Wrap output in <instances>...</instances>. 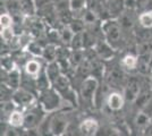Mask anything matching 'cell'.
<instances>
[{
    "mask_svg": "<svg viewBox=\"0 0 152 136\" xmlns=\"http://www.w3.org/2000/svg\"><path fill=\"white\" fill-rule=\"evenodd\" d=\"M100 26H101L103 39L108 41L115 49H117L123 41V32H124V28L121 27L119 20L117 18H108L102 20Z\"/></svg>",
    "mask_w": 152,
    "mask_h": 136,
    "instance_id": "1",
    "label": "cell"
},
{
    "mask_svg": "<svg viewBox=\"0 0 152 136\" xmlns=\"http://www.w3.org/2000/svg\"><path fill=\"white\" fill-rule=\"evenodd\" d=\"M69 126V117L66 110H57L51 112L49 119L47 121L45 134L53 136L64 135Z\"/></svg>",
    "mask_w": 152,
    "mask_h": 136,
    "instance_id": "2",
    "label": "cell"
},
{
    "mask_svg": "<svg viewBox=\"0 0 152 136\" xmlns=\"http://www.w3.org/2000/svg\"><path fill=\"white\" fill-rule=\"evenodd\" d=\"M63 100V97L52 86L39 92L38 102L47 113H51V112L60 110Z\"/></svg>",
    "mask_w": 152,
    "mask_h": 136,
    "instance_id": "3",
    "label": "cell"
},
{
    "mask_svg": "<svg viewBox=\"0 0 152 136\" xmlns=\"http://www.w3.org/2000/svg\"><path fill=\"white\" fill-rule=\"evenodd\" d=\"M47 112L40 105L39 102L24 110V127L23 129H38L39 126L45 121Z\"/></svg>",
    "mask_w": 152,
    "mask_h": 136,
    "instance_id": "4",
    "label": "cell"
},
{
    "mask_svg": "<svg viewBox=\"0 0 152 136\" xmlns=\"http://www.w3.org/2000/svg\"><path fill=\"white\" fill-rule=\"evenodd\" d=\"M51 85H52V87L63 97L64 100H66V101L69 102L70 104H75L76 100H77V97H76L75 91L73 90L70 78L67 74L61 73V74L53 81V83Z\"/></svg>",
    "mask_w": 152,
    "mask_h": 136,
    "instance_id": "5",
    "label": "cell"
},
{
    "mask_svg": "<svg viewBox=\"0 0 152 136\" xmlns=\"http://www.w3.org/2000/svg\"><path fill=\"white\" fill-rule=\"evenodd\" d=\"M98 90H99V79L93 75H89L83 78L82 83L80 85V97L85 102L94 104Z\"/></svg>",
    "mask_w": 152,
    "mask_h": 136,
    "instance_id": "6",
    "label": "cell"
},
{
    "mask_svg": "<svg viewBox=\"0 0 152 136\" xmlns=\"http://www.w3.org/2000/svg\"><path fill=\"white\" fill-rule=\"evenodd\" d=\"M12 100L17 108L22 110H26L27 108H30L38 102V97L34 94V92L26 90L24 87H19L13 92Z\"/></svg>",
    "mask_w": 152,
    "mask_h": 136,
    "instance_id": "7",
    "label": "cell"
},
{
    "mask_svg": "<svg viewBox=\"0 0 152 136\" xmlns=\"http://www.w3.org/2000/svg\"><path fill=\"white\" fill-rule=\"evenodd\" d=\"M127 79L128 78H126V76H125V69L121 65L113 66L106 73L107 84L113 89H121V87L124 90V87L127 83Z\"/></svg>",
    "mask_w": 152,
    "mask_h": 136,
    "instance_id": "8",
    "label": "cell"
},
{
    "mask_svg": "<svg viewBox=\"0 0 152 136\" xmlns=\"http://www.w3.org/2000/svg\"><path fill=\"white\" fill-rule=\"evenodd\" d=\"M95 55L98 58H100L103 61H110L113 60L116 53V49L104 39L99 40L98 43L93 48Z\"/></svg>",
    "mask_w": 152,
    "mask_h": 136,
    "instance_id": "9",
    "label": "cell"
},
{
    "mask_svg": "<svg viewBox=\"0 0 152 136\" xmlns=\"http://www.w3.org/2000/svg\"><path fill=\"white\" fill-rule=\"evenodd\" d=\"M141 92L142 89H141V82L139 79L136 77L128 78L123 92L127 102H135Z\"/></svg>",
    "mask_w": 152,
    "mask_h": 136,
    "instance_id": "10",
    "label": "cell"
},
{
    "mask_svg": "<svg viewBox=\"0 0 152 136\" xmlns=\"http://www.w3.org/2000/svg\"><path fill=\"white\" fill-rule=\"evenodd\" d=\"M126 102V99L124 97V93L119 91H111L108 94L106 99V104L110 111H119L124 108Z\"/></svg>",
    "mask_w": 152,
    "mask_h": 136,
    "instance_id": "11",
    "label": "cell"
},
{
    "mask_svg": "<svg viewBox=\"0 0 152 136\" xmlns=\"http://www.w3.org/2000/svg\"><path fill=\"white\" fill-rule=\"evenodd\" d=\"M78 129H80L82 135H85V136L98 135L99 129H100V125H99L96 119L92 118V117H88V118L83 119L82 121L80 123Z\"/></svg>",
    "mask_w": 152,
    "mask_h": 136,
    "instance_id": "12",
    "label": "cell"
},
{
    "mask_svg": "<svg viewBox=\"0 0 152 136\" xmlns=\"http://www.w3.org/2000/svg\"><path fill=\"white\" fill-rule=\"evenodd\" d=\"M22 81H23V76H22L20 67L16 66V67H14L12 71H8L6 79H5V82H2L1 84H6L7 86H9L12 90L15 91L20 87Z\"/></svg>",
    "mask_w": 152,
    "mask_h": 136,
    "instance_id": "13",
    "label": "cell"
},
{
    "mask_svg": "<svg viewBox=\"0 0 152 136\" xmlns=\"http://www.w3.org/2000/svg\"><path fill=\"white\" fill-rule=\"evenodd\" d=\"M24 71L27 76L33 78H37L43 71V66H42V63L41 60L38 58V57H31L26 61V64L24 65Z\"/></svg>",
    "mask_w": 152,
    "mask_h": 136,
    "instance_id": "14",
    "label": "cell"
},
{
    "mask_svg": "<svg viewBox=\"0 0 152 136\" xmlns=\"http://www.w3.org/2000/svg\"><path fill=\"white\" fill-rule=\"evenodd\" d=\"M107 8L110 18H118L126 10L125 0H107Z\"/></svg>",
    "mask_w": 152,
    "mask_h": 136,
    "instance_id": "15",
    "label": "cell"
},
{
    "mask_svg": "<svg viewBox=\"0 0 152 136\" xmlns=\"http://www.w3.org/2000/svg\"><path fill=\"white\" fill-rule=\"evenodd\" d=\"M137 71L141 75H149L150 71V65H151V53H142V55H137Z\"/></svg>",
    "mask_w": 152,
    "mask_h": 136,
    "instance_id": "16",
    "label": "cell"
},
{
    "mask_svg": "<svg viewBox=\"0 0 152 136\" xmlns=\"http://www.w3.org/2000/svg\"><path fill=\"white\" fill-rule=\"evenodd\" d=\"M7 123L15 128H23L24 127V110L15 109L7 118Z\"/></svg>",
    "mask_w": 152,
    "mask_h": 136,
    "instance_id": "17",
    "label": "cell"
},
{
    "mask_svg": "<svg viewBox=\"0 0 152 136\" xmlns=\"http://www.w3.org/2000/svg\"><path fill=\"white\" fill-rule=\"evenodd\" d=\"M151 124H152V118H151V116H150V113L144 111L143 109H141V110L135 115V117H134V125H135L137 128L145 129L146 127H149Z\"/></svg>",
    "mask_w": 152,
    "mask_h": 136,
    "instance_id": "18",
    "label": "cell"
},
{
    "mask_svg": "<svg viewBox=\"0 0 152 136\" xmlns=\"http://www.w3.org/2000/svg\"><path fill=\"white\" fill-rule=\"evenodd\" d=\"M26 51L31 55L32 57H38V58H42V55H43V49H45V45L41 44L40 40H32L28 41L25 45Z\"/></svg>",
    "mask_w": 152,
    "mask_h": 136,
    "instance_id": "19",
    "label": "cell"
},
{
    "mask_svg": "<svg viewBox=\"0 0 152 136\" xmlns=\"http://www.w3.org/2000/svg\"><path fill=\"white\" fill-rule=\"evenodd\" d=\"M45 75L49 78L51 84H52L53 81L63 73L61 67H60V65H59V63H58L57 60L51 61V63H47V66L45 67Z\"/></svg>",
    "mask_w": 152,
    "mask_h": 136,
    "instance_id": "20",
    "label": "cell"
},
{
    "mask_svg": "<svg viewBox=\"0 0 152 136\" xmlns=\"http://www.w3.org/2000/svg\"><path fill=\"white\" fill-rule=\"evenodd\" d=\"M137 56L132 55V53H127L125 55L121 60V66L127 71H137Z\"/></svg>",
    "mask_w": 152,
    "mask_h": 136,
    "instance_id": "21",
    "label": "cell"
},
{
    "mask_svg": "<svg viewBox=\"0 0 152 136\" xmlns=\"http://www.w3.org/2000/svg\"><path fill=\"white\" fill-rule=\"evenodd\" d=\"M20 12L26 17H33L38 14V8L35 6L34 0H19Z\"/></svg>",
    "mask_w": 152,
    "mask_h": 136,
    "instance_id": "22",
    "label": "cell"
},
{
    "mask_svg": "<svg viewBox=\"0 0 152 136\" xmlns=\"http://www.w3.org/2000/svg\"><path fill=\"white\" fill-rule=\"evenodd\" d=\"M57 51H58V45L56 43L49 42L45 44V49H43V55L42 58L45 63H51L57 60Z\"/></svg>",
    "mask_w": 152,
    "mask_h": 136,
    "instance_id": "23",
    "label": "cell"
},
{
    "mask_svg": "<svg viewBox=\"0 0 152 136\" xmlns=\"http://www.w3.org/2000/svg\"><path fill=\"white\" fill-rule=\"evenodd\" d=\"M133 12L134 10H128V9H126V10L117 18V20H119L121 27L124 28V31H125V30H132L134 27V25H135V20H134V17H133Z\"/></svg>",
    "mask_w": 152,
    "mask_h": 136,
    "instance_id": "24",
    "label": "cell"
},
{
    "mask_svg": "<svg viewBox=\"0 0 152 136\" xmlns=\"http://www.w3.org/2000/svg\"><path fill=\"white\" fill-rule=\"evenodd\" d=\"M86 58V50H72L69 57V63L73 69H76L78 66L84 61V59Z\"/></svg>",
    "mask_w": 152,
    "mask_h": 136,
    "instance_id": "25",
    "label": "cell"
},
{
    "mask_svg": "<svg viewBox=\"0 0 152 136\" xmlns=\"http://www.w3.org/2000/svg\"><path fill=\"white\" fill-rule=\"evenodd\" d=\"M59 32H60V42H61V44L69 47L75 33L72 31V28L68 25H63L61 28L59 30Z\"/></svg>",
    "mask_w": 152,
    "mask_h": 136,
    "instance_id": "26",
    "label": "cell"
},
{
    "mask_svg": "<svg viewBox=\"0 0 152 136\" xmlns=\"http://www.w3.org/2000/svg\"><path fill=\"white\" fill-rule=\"evenodd\" d=\"M88 1L89 0H68L70 10H72L73 15L74 16H75V14H82L83 15L85 9L88 8Z\"/></svg>",
    "mask_w": 152,
    "mask_h": 136,
    "instance_id": "27",
    "label": "cell"
},
{
    "mask_svg": "<svg viewBox=\"0 0 152 136\" xmlns=\"http://www.w3.org/2000/svg\"><path fill=\"white\" fill-rule=\"evenodd\" d=\"M137 23L143 28H152V10H144L137 16Z\"/></svg>",
    "mask_w": 152,
    "mask_h": 136,
    "instance_id": "28",
    "label": "cell"
},
{
    "mask_svg": "<svg viewBox=\"0 0 152 136\" xmlns=\"http://www.w3.org/2000/svg\"><path fill=\"white\" fill-rule=\"evenodd\" d=\"M151 94L152 91L151 92L150 91L149 92L148 91H142L134 103L136 104L137 108H140V109H144L145 107H148L149 104L151 103Z\"/></svg>",
    "mask_w": 152,
    "mask_h": 136,
    "instance_id": "29",
    "label": "cell"
},
{
    "mask_svg": "<svg viewBox=\"0 0 152 136\" xmlns=\"http://www.w3.org/2000/svg\"><path fill=\"white\" fill-rule=\"evenodd\" d=\"M68 26L72 28V31L74 33H81V32H84L86 30L85 22L83 20L82 17H74L73 20H70Z\"/></svg>",
    "mask_w": 152,
    "mask_h": 136,
    "instance_id": "30",
    "label": "cell"
},
{
    "mask_svg": "<svg viewBox=\"0 0 152 136\" xmlns=\"http://www.w3.org/2000/svg\"><path fill=\"white\" fill-rule=\"evenodd\" d=\"M69 48L72 50H82V49H85L84 48V35H83V32L75 33L74 38L72 40V43H70Z\"/></svg>",
    "mask_w": 152,
    "mask_h": 136,
    "instance_id": "31",
    "label": "cell"
},
{
    "mask_svg": "<svg viewBox=\"0 0 152 136\" xmlns=\"http://www.w3.org/2000/svg\"><path fill=\"white\" fill-rule=\"evenodd\" d=\"M13 25H14L13 15L10 13H8V12L1 13V15H0V26H1V28L13 27Z\"/></svg>",
    "mask_w": 152,
    "mask_h": 136,
    "instance_id": "32",
    "label": "cell"
},
{
    "mask_svg": "<svg viewBox=\"0 0 152 136\" xmlns=\"http://www.w3.org/2000/svg\"><path fill=\"white\" fill-rule=\"evenodd\" d=\"M15 35H16V33H15L13 27L1 28V40L7 42V43H10L14 38H15Z\"/></svg>",
    "mask_w": 152,
    "mask_h": 136,
    "instance_id": "33",
    "label": "cell"
},
{
    "mask_svg": "<svg viewBox=\"0 0 152 136\" xmlns=\"http://www.w3.org/2000/svg\"><path fill=\"white\" fill-rule=\"evenodd\" d=\"M121 132L114 127H103L99 129L98 135H119Z\"/></svg>",
    "mask_w": 152,
    "mask_h": 136,
    "instance_id": "34",
    "label": "cell"
},
{
    "mask_svg": "<svg viewBox=\"0 0 152 136\" xmlns=\"http://www.w3.org/2000/svg\"><path fill=\"white\" fill-rule=\"evenodd\" d=\"M151 91H152V83H151Z\"/></svg>",
    "mask_w": 152,
    "mask_h": 136,
    "instance_id": "35",
    "label": "cell"
}]
</instances>
